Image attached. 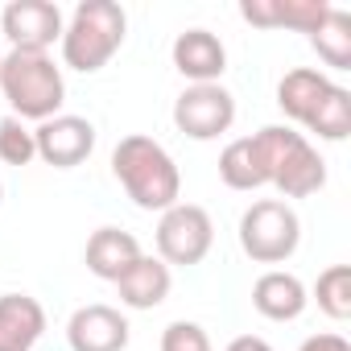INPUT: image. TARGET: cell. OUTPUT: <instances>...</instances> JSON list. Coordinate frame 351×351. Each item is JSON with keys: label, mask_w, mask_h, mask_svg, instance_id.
Here are the masks:
<instances>
[{"label": "cell", "mask_w": 351, "mask_h": 351, "mask_svg": "<svg viewBox=\"0 0 351 351\" xmlns=\"http://www.w3.org/2000/svg\"><path fill=\"white\" fill-rule=\"evenodd\" d=\"M169 58L186 83H219L228 71V46L211 29H182L169 46Z\"/></svg>", "instance_id": "obj_12"}, {"label": "cell", "mask_w": 351, "mask_h": 351, "mask_svg": "<svg viewBox=\"0 0 351 351\" xmlns=\"http://www.w3.org/2000/svg\"><path fill=\"white\" fill-rule=\"evenodd\" d=\"M228 351H273V343L261 339V335H236V339L228 343Z\"/></svg>", "instance_id": "obj_24"}, {"label": "cell", "mask_w": 351, "mask_h": 351, "mask_svg": "<svg viewBox=\"0 0 351 351\" xmlns=\"http://www.w3.org/2000/svg\"><path fill=\"white\" fill-rule=\"evenodd\" d=\"M0 95L9 99L17 120L42 124L62 112V99H66L62 66L42 50H9L0 58Z\"/></svg>", "instance_id": "obj_4"}, {"label": "cell", "mask_w": 351, "mask_h": 351, "mask_svg": "<svg viewBox=\"0 0 351 351\" xmlns=\"http://www.w3.org/2000/svg\"><path fill=\"white\" fill-rule=\"evenodd\" d=\"M153 240H157V261L191 269V265L207 261V252L215 244V223H211L207 207H199V203H173L169 211H161Z\"/></svg>", "instance_id": "obj_7"}, {"label": "cell", "mask_w": 351, "mask_h": 351, "mask_svg": "<svg viewBox=\"0 0 351 351\" xmlns=\"http://www.w3.org/2000/svg\"><path fill=\"white\" fill-rule=\"evenodd\" d=\"M46 335V310L29 293H0V351H34Z\"/></svg>", "instance_id": "obj_15"}, {"label": "cell", "mask_w": 351, "mask_h": 351, "mask_svg": "<svg viewBox=\"0 0 351 351\" xmlns=\"http://www.w3.org/2000/svg\"><path fill=\"white\" fill-rule=\"evenodd\" d=\"M236 124V95L223 83H186L173 99V128L191 141H219Z\"/></svg>", "instance_id": "obj_8"}, {"label": "cell", "mask_w": 351, "mask_h": 351, "mask_svg": "<svg viewBox=\"0 0 351 351\" xmlns=\"http://www.w3.org/2000/svg\"><path fill=\"white\" fill-rule=\"evenodd\" d=\"M252 306H256V314L269 318V322H293V318L306 314L310 289L302 285V277H293V273H285V269H269V273H261L256 285H252Z\"/></svg>", "instance_id": "obj_14"}, {"label": "cell", "mask_w": 351, "mask_h": 351, "mask_svg": "<svg viewBox=\"0 0 351 351\" xmlns=\"http://www.w3.org/2000/svg\"><path fill=\"white\" fill-rule=\"evenodd\" d=\"M169 289H173L169 265L157 261V256H149V252H145L136 265H128V269L120 273V281H116L120 306H128V310H157V306L169 298Z\"/></svg>", "instance_id": "obj_17"}, {"label": "cell", "mask_w": 351, "mask_h": 351, "mask_svg": "<svg viewBox=\"0 0 351 351\" xmlns=\"http://www.w3.org/2000/svg\"><path fill=\"white\" fill-rule=\"evenodd\" d=\"M161 351H211V339H207V330L199 322L178 318V322H169L161 330Z\"/></svg>", "instance_id": "obj_22"}, {"label": "cell", "mask_w": 351, "mask_h": 351, "mask_svg": "<svg viewBox=\"0 0 351 351\" xmlns=\"http://www.w3.org/2000/svg\"><path fill=\"white\" fill-rule=\"evenodd\" d=\"M219 178L232 191H261L269 186V161L261 149V136H236L228 141V149L219 153Z\"/></svg>", "instance_id": "obj_18"}, {"label": "cell", "mask_w": 351, "mask_h": 351, "mask_svg": "<svg viewBox=\"0 0 351 351\" xmlns=\"http://www.w3.org/2000/svg\"><path fill=\"white\" fill-rule=\"evenodd\" d=\"M310 46L318 50V58L330 71H351V13L330 5L326 21L310 34Z\"/></svg>", "instance_id": "obj_19"}, {"label": "cell", "mask_w": 351, "mask_h": 351, "mask_svg": "<svg viewBox=\"0 0 351 351\" xmlns=\"http://www.w3.org/2000/svg\"><path fill=\"white\" fill-rule=\"evenodd\" d=\"M145 256V248H141V240L132 236V232H124V228H99V232H91V240H87V248H83V261H87V273L91 277H99V281H120V273L128 269V265H136Z\"/></svg>", "instance_id": "obj_16"}, {"label": "cell", "mask_w": 351, "mask_h": 351, "mask_svg": "<svg viewBox=\"0 0 351 351\" xmlns=\"http://www.w3.org/2000/svg\"><path fill=\"white\" fill-rule=\"evenodd\" d=\"M112 173L124 186V195L141 207V211H169L173 203H182V173L178 161L169 157V149L145 132H128L120 136V145L112 149Z\"/></svg>", "instance_id": "obj_1"}, {"label": "cell", "mask_w": 351, "mask_h": 351, "mask_svg": "<svg viewBox=\"0 0 351 351\" xmlns=\"http://www.w3.org/2000/svg\"><path fill=\"white\" fill-rule=\"evenodd\" d=\"M128 38V13L116 0H79L62 25V66L79 75L104 71Z\"/></svg>", "instance_id": "obj_3"}, {"label": "cell", "mask_w": 351, "mask_h": 351, "mask_svg": "<svg viewBox=\"0 0 351 351\" xmlns=\"http://www.w3.org/2000/svg\"><path fill=\"white\" fill-rule=\"evenodd\" d=\"M0 58H5V54H0Z\"/></svg>", "instance_id": "obj_26"}, {"label": "cell", "mask_w": 351, "mask_h": 351, "mask_svg": "<svg viewBox=\"0 0 351 351\" xmlns=\"http://www.w3.org/2000/svg\"><path fill=\"white\" fill-rule=\"evenodd\" d=\"M314 302L326 318L343 322L351 318V265H330L314 281Z\"/></svg>", "instance_id": "obj_20"}, {"label": "cell", "mask_w": 351, "mask_h": 351, "mask_svg": "<svg viewBox=\"0 0 351 351\" xmlns=\"http://www.w3.org/2000/svg\"><path fill=\"white\" fill-rule=\"evenodd\" d=\"M38 157V145H34V128L17 116H5L0 120V161L5 165H29Z\"/></svg>", "instance_id": "obj_21"}, {"label": "cell", "mask_w": 351, "mask_h": 351, "mask_svg": "<svg viewBox=\"0 0 351 351\" xmlns=\"http://www.w3.org/2000/svg\"><path fill=\"white\" fill-rule=\"evenodd\" d=\"M298 351H351V343L343 335H335V330H322V335H310Z\"/></svg>", "instance_id": "obj_23"}, {"label": "cell", "mask_w": 351, "mask_h": 351, "mask_svg": "<svg viewBox=\"0 0 351 351\" xmlns=\"http://www.w3.org/2000/svg\"><path fill=\"white\" fill-rule=\"evenodd\" d=\"M0 203H5V186H0Z\"/></svg>", "instance_id": "obj_25"}, {"label": "cell", "mask_w": 351, "mask_h": 351, "mask_svg": "<svg viewBox=\"0 0 351 351\" xmlns=\"http://www.w3.org/2000/svg\"><path fill=\"white\" fill-rule=\"evenodd\" d=\"M95 124L87 116H71V112H58L50 120H42L34 128V145H38V157L54 169H75L83 165L91 153H95Z\"/></svg>", "instance_id": "obj_10"}, {"label": "cell", "mask_w": 351, "mask_h": 351, "mask_svg": "<svg viewBox=\"0 0 351 351\" xmlns=\"http://www.w3.org/2000/svg\"><path fill=\"white\" fill-rule=\"evenodd\" d=\"M302 244V219L285 199H256L240 215V248L252 265H285Z\"/></svg>", "instance_id": "obj_6"}, {"label": "cell", "mask_w": 351, "mask_h": 351, "mask_svg": "<svg viewBox=\"0 0 351 351\" xmlns=\"http://www.w3.org/2000/svg\"><path fill=\"white\" fill-rule=\"evenodd\" d=\"M330 5L326 0H240V17L256 29H293V34H314L326 21Z\"/></svg>", "instance_id": "obj_13"}, {"label": "cell", "mask_w": 351, "mask_h": 351, "mask_svg": "<svg viewBox=\"0 0 351 351\" xmlns=\"http://www.w3.org/2000/svg\"><path fill=\"white\" fill-rule=\"evenodd\" d=\"M256 136H261V149L269 161V186H277L285 203L310 199L326 186V161L306 141V132H298L289 124H265Z\"/></svg>", "instance_id": "obj_5"}, {"label": "cell", "mask_w": 351, "mask_h": 351, "mask_svg": "<svg viewBox=\"0 0 351 351\" xmlns=\"http://www.w3.org/2000/svg\"><path fill=\"white\" fill-rule=\"evenodd\" d=\"M132 339V326L128 318L116 310V306H104V302H91V306H79L66 322V343L71 351H124Z\"/></svg>", "instance_id": "obj_11"}, {"label": "cell", "mask_w": 351, "mask_h": 351, "mask_svg": "<svg viewBox=\"0 0 351 351\" xmlns=\"http://www.w3.org/2000/svg\"><path fill=\"white\" fill-rule=\"evenodd\" d=\"M277 108L318 141H347L351 132V91L314 66H293L281 75Z\"/></svg>", "instance_id": "obj_2"}, {"label": "cell", "mask_w": 351, "mask_h": 351, "mask_svg": "<svg viewBox=\"0 0 351 351\" xmlns=\"http://www.w3.org/2000/svg\"><path fill=\"white\" fill-rule=\"evenodd\" d=\"M62 9L54 0H13L0 9V34H5L9 50H42L50 54L54 42H62Z\"/></svg>", "instance_id": "obj_9"}]
</instances>
